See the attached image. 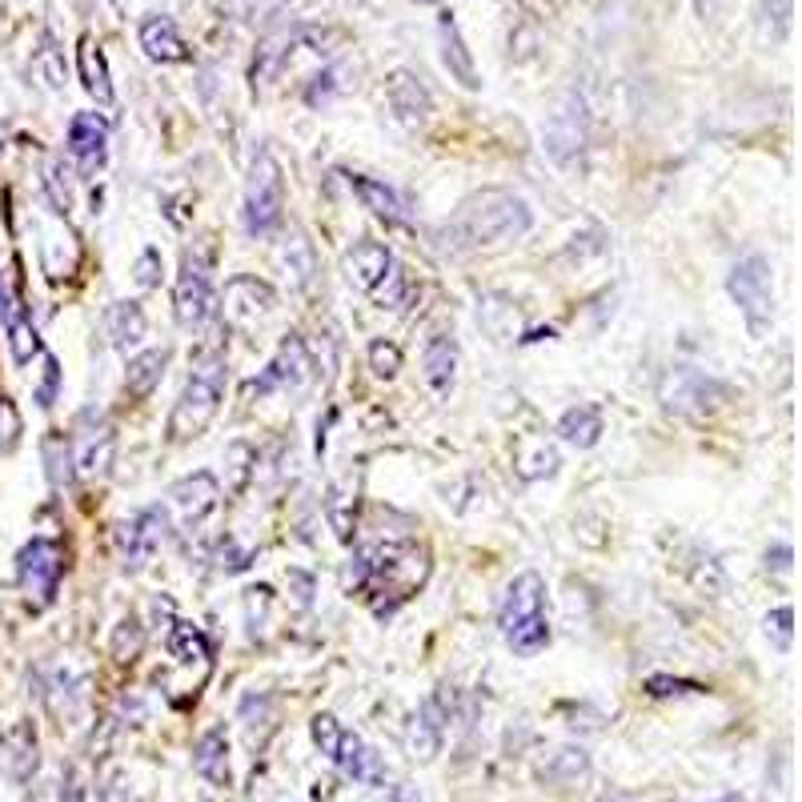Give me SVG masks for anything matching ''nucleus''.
<instances>
[{"instance_id": "12", "label": "nucleus", "mask_w": 802, "mask_h": 802, "mask_svg": "<svg viewBox=\"0 0 802 802\" xmlns=\"http://www.w3.org/2000/svg\"><path fill=\"white\" fill-rule=\"evenodd\" d=\"M165 534H169V518L160 514L157 506L141 510L133 518L121 526V554H124V566L129 570H141L148 566V558L157 554L160 542H165Z\"/></svg>"}, {"instance_id": "23", "label": "nucleus", "mask_w": 802, "mask_h": 802, "mask_svg": "<svg viewBox=\"0 0 802 802\" xmlns=\"http://www.w3.org/2000/svg\"><path fill=\"white\" fill-rule=\"evenodd\" d=\"M438 37H442V61L450 69V76L462 88H478L481 76H478V64H474V52L466 49L462 28H457V21L450 13H442V21H438Z\"/></svg>"}, {"instance_id": "48", "label": "nucleus", "mask_w": 802, "mask_h": 802, "mask_svg": "<svg viewBox=\"0 0 802 802\" xmlns=\"http://www.w3.org/2000/svg\"><path fill=\"white\" fill-rule=\"evenodd\" d=\"M309 730H313V742H318L321 754H334L337 742H342V730H346V727H342L334 715H318L313 722H309Z\"/></svg>"}, {"instance_id": "13", "label": "nucleus", "mask_w": 802, "mask_h": 802, "mask_svg": "<svg viewBox=\"0 0 802 802\" xmlns=\"http://www.w3.org/2000/svg\"><path fill=\"white\" fill-rule=\"evenodd\" d=\"M69 153H73L81 177H97L109 160V129L97 112H76L69 121Z\"/></svg>"}, {"instance_id": "33", "label": "nucleus", "mask_w": 802, "mask_h": 802, "mask_svg": "<svg viewBox=\"0 0 802 802\" xmlns=\"http://www.w3.org/2000/svg\"><path fill=\"white\" fill-rule=\"evenodd\" d=\"M193 766L210 782H225V775H229V742H225V730H205L201 734L197 746H193Z\"/></svg>"}, {"instance_id": "39", "label": "nucleus", "mask_w": 802, "mask_h": 802, "mask_svg": "<svg viewBox=\"0 0 802 802\" xmlns=\"http://www.w3.org/2000/svg\"><path fill=\"white\" fill-rule=\"evenodd\" d=\"M558 466H562V457H558L554 445H546V442H538V445H534V454H522L518 462H514V469H518L522 481L554 478Z\"/></svg>"}, {"instance_id": "41", "label": "nucleus", "mask_w": 802, "mask_h": 802, "mask_svg": "<svg viewBox=\"0 0 802 802\" xmlns=\"http://www.w3.org/2000/svg\"><path fill=\"white\" fill-rule=\"evenodd\" d=\"M354 506H358V498L349 494L346 486H334L330 498H325V514H330V526L337 530L342 542H349V530H354Z\"/></svg>"}, {"instance_id": "1", "label": "nucleus", "mask_w": 802, "mask_h": 802, "mask_svg": "<svg viewBox=\"0 0 802 802\" xmlns=\"http://www.w3.org/2000/svg\"><path fill=\"white\" fill-rule=\"evenodd\" d=\"M530 225H534V213L518 193H510V189H481V193H474V197H466L457 205L450 229L469 249H490L526 237Z\"/></svg>"}, {"instance_id": "6", "label": "nucleus", "mask_w": 802, "mask_h": 802, "mask_svg": "<svg viewBox=\"0 0 802 802\" xmlns=\"http://www.w3.org/2000/svg\"><path fill=\"white\" fill-rule=\"evenodd\" d=\"M727 385L710 378L703 370H691V366H679V370H670L658 385V397H662V406L670 414H679V418H691V421H703L710 418L722 402H727Z\"/></svg>"}, {"instance_id": "4", "label": "nucleus", "mask_w": 802, "mask_h": 802, "mask_svg": "<svg viewBox=\"0 0 802 802\" xmlns=\"http://www.w3.org/2000/svg\"><path fill=\"white\" fill-rule=\"evenodd\" d=\"M285 213V177L282 165L273 157L270 148L261 145L249 160V177H246V234L249 237H270L277 225H282Z\"/></svg>"}, {"instance_id": "21", "label": "nucleus", "mask_w": 802, "mask_h": 802, "mask_svg": "<svg viewBox=\"0 0 802 802\" xmlns=\"http://www.w3.org/2000/svg\"><path fill=\"white\" fill-rule=\"evenodd\" d=\"M136 37H141V49H145L148 61L177 64V61H185L189 57L185 40H181V33H177V25H173V16H165V13L145 16Z\"/></svg>"}, {"instance_id": "50", "label": "nucleus", "mask_w": 802, "mask_h": 802, "mask_svg": "<svg viewBox=\"0 0 802 802\" xmlns=\"http://www.w3.org/2000/svg\"><path fill=\"white\" fill-rule=\"evenodd\" d=\"M160 282V253L157 249H145L141 258H136V285L141 289H153Z\"/></svg>"}, {"instance_id": "34", "label": "nucleus", "mask_w": 802, "mask_h": 802, "mask_svg": "<svg viewBox=\"0 0 802 802\" xmlns=\"http://www.w3.org/2000/svg\"><path fill=\"white\" fill-rule=\"evenodd\" d=\"M4 330H9V349H13V361L16 366H28V361L40 354V337L33 330V321L25 318V309L16 306L9 318H4Z\"/></svg>"}, {"instance_id": "51", "label": "nucleus", "mask_w": 802, "mask_h": 802, "mask_svg": "<svg viewBox=\"0 0 802 802\" xmlns=\"http://www.w3.org/2000/svg\"><path fill=\"white\" fill-rule=\"evenodd\" d=\"M57 385H61V366H57V358H45V382H40V390H37L40 409H49L52 402H57Z\"/></svg>"}, {"instance_id": "52", "label": "nucleus", "mask_w": 802, "mask_h": 802, "mask_svg": "<svg viewBox=\"0 0 802 802\" xmlns=\"http://www.w3.org/2000/svg\"><path fill=\"white\" fill-rule=\"evenodd\" d=\"M790 562H794V550L787 542H775L766 550V570H775V574H790Z\"/></svg>"}, {"instance_id": "24", "label": "nucleus", "mask_w": 802, "mask_h": 802, "mask_svg": "<svg viewBox=\"0 0 802 802\" xmlns=\"http://www.w3.org/2000/svg\"><path fill=\"white\" fill-rule=\"evenodd\" d=\"M478 325L486 337H494V342H514L522 334V313L518 306L502 294H486L478 301Z\"/></svg>"}, {"instance_id": "44", "label": "nucleus", "mask_w": 802, "mask_h": 802, "mask_svg": "<svg viewBox=\"0 0 802 802\" xmlns=\"http://www.w3.org/2000/svg\"><path fill=\"white\" fill-rule=\"evenodd\" d=\"M69 165H64L61 157L49 165V177H45V185H49L52 201H57V213H69L73 210V181H69Z\"/></svg>"}, {"instance_id": "14", "label": "nucleus", "mask_w": 802, "mask_h": 802, "mask_svg": "<svg viewBox=\"0 0 802 802\" xmlns=\"http://www.w3.org/2000/svg\"><path fill=\"white\" fill-rule=\"evenodd\" d=\"M385 100H390L397 121L409 124V129L426 124L433 112L430 88H426V81L418 73H409V69H394V73L385 76Z\"/></svg>"}, {"instance_id": "38", "label": "nucleus", "mask_w": 802, "mask_h": 802, "mask_svg": "<svg viewBox=\"0 0 802 802\" xmlns=\"http://www.w3.org/2000/svg\"><path fill=\"white\" fill-rule=\"evenodd\" d=\"M169 655L177 662H205L210 658V642H205V634L197 626L173 622V630H169Z\"/></svg>"}, {"instance_id": "25", "label": "nucleus", "mask_w": 802, "mask_h": 802, "mask_svg": "<svg viewBox=\"0 0 802 802\" xmlns=\"http://www.w3.org/2000/svg\"><path fill=\"white\" fill-rule=\"evenodd\" d=\"M542 778L558 790H574L590 778V754L582 746H558L542 766Z\"/></svg>"}, {"instance_id": "17", "label": "nucleus", "mask_w": 802, "mask_h": 802, "mask_svg": "<svg viewBox=\"0 0 802 802\" xmlns=\"http://www.w3.org/2000/svg\"><path fill=\"white\" fill-rule=\"evenodd\" d=\"M542 606H546L542 574H534V570L518 574V578L506 586V598H502V610H498V626H502V634H510L514 626H522L526 618L542 614Z\"/></svg>"}, {"instance_id": "9", "label": "nucleus", "mask_w": 802, "mask_h": 802, "mask_svg": "<svg viewBox=\"0 0 802 802\" xmlns=\"http://www.w3.org/2000/svg\"><path fill=\"white\" fill-rule=\"evenodd\" d=\"M69 445H73V466H76L73 474H81V478H105L112 466V454H117V430L105 418L93 421V414H85L81 426H76V438Z\"/></svg>"}, {"instance_id": "35", "label": "nucleus", "mask_w": 802, "mask_h": 802, "mask_svg": "<svg viewBox=\"0 0 802 802\" xmlns=\"http://www.w3.org/2000/svg\"><path fill=\"white\" fill-rule=\"evenodd\" d=\"M686 574H691L694 590L710 594V598H722V594H727V586H730L722 562H718V558H710V554H703V550H694V554H691V562H686Z\"/></svg>"}, {"instance_id": "29", "label": "nucleus", "mask_w": 802, "mask_h": 802, "mask_svg": "<svg viewBox=\"0 0 802 802\" xmlns=\"http://www.w3.org/2000/svg\"><path fill=\"white\" fill-rule=\"evenodd\" d=\"M76 69H81V85H85L88 97H97L100 105H112V81H109V61L93 37L81 40L76 49Z\"/></svg>"}, {"instance_id": "53", "label": "nucleus", "mask_w": 802, "mask_h": 802, "mask_svg": "<svg viewBox=\"0 0 802 802\" xmlns=\"http://www.w3.org/2000/svg\"><path fill=\"white\" fill-rule=\"evenodd\" d=\"M378 802H421V794L409 782H394V787H385V794Z\"/></svg>"}, {"instance_id": "36", "label": "nucleus", "mask_w": 802, "mask_h": 802, "mask_svg": "<svg viewBox=\"0 0 802 802\" xmlns=\"http://www.w3.org/2000/svg\"><path fill=\"white\" fill-rule=\"evenodd\" d=\"M790 16H794V0H763L758 4V37L766 45H782L790 33Z\"/></svg>"}, {"instance_id": "55", "label": "nucleus", "mask_w": 802, "mask_h": 802, "mask_svg": "<svg viewBox=\"0 0 802 802\" xmlns=\"http://www.w3.org/2000/svg\"><path fill=\"white\" fill-rule=\"evenodd\" d=\"M694 4H698V13H710V4H715V0H694Z\"/></svg>"}, {"instance_id": "46", "label": "nucleus", "mask_w": 802, "mask_h": 802, "mask_svg": "<svg viewBox=\"0 0 802 802\" xmlns=\"http://www.w3.org/2000/svg\"><path fill=\"white\" fill-rule=\"evenodd\" d=\"M241 722H246L249 734H253L258 727H270L273 722V698L270 694H246V698H241Z\"/></svg>"}, {"instance_id": "54", "label": "nucleus", "mask_w": 802, "mask_h": 802, "mask_svg": "<svg viewBox=\"0 0 802 802\" xmlns=\"http://www.w3.org/2000/svg\"><path fill=\"white\" fill-rule=\"evenodd\" d=\"M598 802H634V799H626V794H602Z\"/></svg>"}, {"instance_id": "26", "label": "nucleus", "mask_w": 802, "mask_h": 802, "mask_svg": "<svg viewBox=\"0 0 802 802\" xmlns=\"http://www.w3.org/2000/svg\"><path fill=\"white\" fill-rule=\"evenodd\" d=\"M165 366H169V349H145V354H136L129 361V370H124V394L133 397V402H145L160 385V378H165Z\"/></svg>"}, {"instance_id": "57", "label": "nucleus", "mask_w": 802, "mask_h": 802, "mask_svg": "<svg viewBox=\"0 0 802 802\" xmlns=\"http://www.w3.org/2000/svg\"><path fill=\"white\" fill-rule=\"evenodd\" d=\"M0 402H4V397H0Z\"/></svg>"}, {"instance_id": "30", "label": "nucleus", "mask_w": 802, "mask_h": 802, "mask_svg": "<svg viewBox=\"0 0 802 802\" xmlns=\"http://www.w3.org/2000/svg\"><path fill=\"white\" fill-rule=\"evenodd\" d=\"M277 265H282V273L289 277V289H306V285L313 282V273H318L313 246H309L301 234L285 237L282 249H277Z\"/></svg>"}, {"instance_id": "31", "label": "nucleus", "mask_w": 802, "mask_h": 802, "mask_svg": "<svg viewBox=\"0 0 802 802\" xmlns=\"http://www.w3.org/2000/svg\"><path fill=\"white\" fill-rule=\"evenodd\" d=\"M421 370H426V382L438 390V394H445L450 385H454L457 378V342L454 337L438 334L426 346V358H421Z\"/></svg>"}, {"instance_id": "45", "label": "nucleus", "mask_w": 802, "mask_h": 802, "mask_svg": "<svg viewBox=\"0 0 802 802\" xmlns=\"http://www.w3.org/2000/svg\"><path fill=\"white\" fill-rule=\"evenodd\" d=\"M790 622H794V610H790V606H775V610L763 618L766 638H775V646L782 655L790 650V638H794V626H790Z\"/></svg>"}, {"instance_id": "15", "label": "nucleus", "mask_w": 802, "mask_h": 802, "mask_svg": "<svg viewBox=\"0 0 802 802\" xmlns=\"http://www.w3.org/2000/svg\"><path fill=\"white\" fill-rule=\"evenodd\" d=\"M169 498H173V506H177V514H181V522H185V530H197L201 522L217 510V502H222V486H217L213 474L201 469V474H189V478L173 481Z\"/></svg>"}, {"instance_id": "27", "label": "nucleus", "mask_w": 802, "mask_h": 802, "mask_svg": "<svg viewBox=\"0 0 802 802\" xmlns=\"http://www.w3.org/2000/svg\"><path fill=\"white\" fill-rule=\"evenodd\" d=\"M349 189L361 197V205L373 213V217H382V222L390 225H402L406 222V210H402V197H397L394 189L385 185V181H378V177H361L354 173L349 177Z\"/></svg>"}, {"instance_id": "16", "label": "nucleus", "mask_w": 802, "mask_h": 802, "mask_svg": "<svg viewBox=\"0 0 802 802\" xmlns=\"http://www.w3.org/2000/svg\"><path fill=\"white\" fill-rule=\"evenodd\" d=\"M277 306V294L270 285L258 282V277H234L225 285V318L234 325H253V321H265Z\"/></svg>"}, {"instance_id": "49", "label": "nucleus", "mask_w": 802, "mask_h": 802, "mask_svg": "<svg viewBox=\"0 0 802 802\" xmlns=\"http://www.w3.org/2000/svg\"><path fill=\"white\" fill-rule=\"evenodd\" d=\"M646 691L655 694V698H670V694H703V686H698V682L662 679V674H655V679L646 682Z\"/></svg>"}, {"instance_id": "20", "label": "nucleus", "mask_w": 802, "mask_h": 802, "mask_svg": "<svg viewBox=\"0 0 802 802\" xmlns=\"http://www.w3.org/2000/svg\"><path fill=\"white\" fill-rule=\"evenodd\" d=\"M40 754H37V730L33 722H16L13 730L0 734V770L13 778V782H25L37 770Z\"/></svg>"}, {"instance_id": "18", "label": "nucleus", "mask_w": 802, "mask_h": 802, "mask_svg": "<svg viewBox=\"0 0 802 802\" xmlns=\"http://www.w3.org/2000/svg\"><path fill=\"white\" fill-rule=\"evenodd\" d=\"M309 28L301 25H289V28H277V33H270V37L258 45V57H253V85H273L277 76L285 73V64H289V57H294V49L306 40Z\"/></svg>"}, {"instance_id": "8", "label": "nucleus", "mask_w": 802, "mask_h": 802, "mask_svg": "<svg viewBox=\"0 0 802 802\" xmlns=\"http://www.w3.org/2000/svg\"><path fill=\"white\" fill-rule=\"evenodd\" d=\"M61 574H64V550L52 538H33L16 554V582H21V590L37 606H49L57 598Z\"/></svg>"}, {"instance_id": "28", "label": "nucleus", "mask_w": 802, "mask_h": 802, "mask_svg": "<svg viewBox=\"0 0 802 802\" xmlns=\"http://www.w3.org/2000/svg\"><path fill=\"white\" fill-rule=\"evenodd\" d=\"M105 330L117 349H133L145 342V309L141 301H112L105 313Z\"/></svg>"}, {"instance_id": "19", "label": "nucleus", "mask_w": 802, "mask_h": 802, "mask_svg": "<svg viewBox=\"0 0 802 802\" xmlns=\"http://www.w3.org/2000/svg\"><path fill=\"white\" fill-rule=\"evenodd\" d=\"M390 270H394V258L382 241H354V249L346 253V282L358 294H373Z\"/></svg>"}, {"instance_id": "5", "label": "nucleus", "mask_w": 802, "mask_h": 802, "mask_svg": "<svg viewBox=\"0 0 802 802\" xmlns=\"http://www.w3.org/2000/svg\"><path fill=\"white\" fill-rule=\"evenodd\" d=\"M542 145H546V157L554 160V165H562V169L582 160V153L590 145V112H586V100L578 93L554 97L542 124Z\"/></svg>"}, {"instance_id": "37", "label": "nucleus", "mask_w": 802, "mask_h": 802, "mask_svg": "<svg viewBox=\"0 0 802 802\" xmlns=\"http://www.w3.org/2000/svg\"><path fill=\"white\" fill-rule=\"evenodd\" d=\"M506 642H510V650H514V655H522V658L538 655V650H546V646H550V622H546V614L526 618L522 626L510 630Z\"/></svg>"}, {"instance_id": "22", "label": "nucleus", "mask_w": 802, "mask_h": 802, "mask_svg": "<svg viewBox=\"0 0 802 802\" xmlns=\"http://www.w3.org/2000/svg\"><path fill=\"white\" fill-rule=\"evenodd\" d=\"M330 758H334L337 770H342L346 778H354V782H370V787L385 782L382 758H378V754H373L358 734H349V730H342V742H337V751L330 754Z\"/></svg>"}, {"instance_id": "11", "label": "nucleus", "mask_w": 802, "mask_h": 802, "mask_svg": "<svg viewBox=\"0 0 802 802\" xmlns=\"http://www.w3.org/2000/svg\"><path fill=\"white\" fill-rule=\"evenodd\" d=\"M450 710H454V698H445V686H438V691H433L430 698L421 703V710L414 715V722H409V734H406V746H409V754H414V758L430 763L433 754L442 751Z\"/></svg>"}, {"instance_id": "3", "label": "nucleus", "mask_w": 802, "mask_h": 802, "mask_svg": "<svg viewBox=\"0 0 802 802\" xmlns=\"http://www.w3.org/2000/svg\"><path fill=\"white\" fill-rule=\"evenodd\" d=\"M727 294L734 297L751 337L770 334V325H775V277H770V261L763 253H746L742 261H734V270L727 273Z\"/></svg>"}, {"instance_id": "56", "label": "nucleus", "mask_w": 802, "mask_h": 802, "mask_svg": "<svg viewBox=\"0 0 802 802\" xmlns=\"http://www.w3.org/2000/svg\"><path fill=\"white\" fill-rule=\"evenodd\" d=\"M722 802H734V799H722Z\"/></svg>"}, {"instance_id": "43", "label": "nucleus", "mask_w": 802, "mask_h": 802, "mask_svg": "<svg viewBox=\"0 0 802 802\" xmlns=\"http://www.w3.org/2000/svg\"><path fill=\"white\" fill-rule=\"evenodd\" d=\"M33 69L45 76V85H49V88H64V76H69V69H64V57L57 52V45H52V40H45V45L37 49V61H33Z\"/></svg>"}, {"instance_id": "32", "label": "nucleus", "mask_w": 802, "mask_h": 802, "mask_svg": "<svg viewBox=\"0 0 802 802\" xmlns=\"http://www.w3.org/2000/svg\"><path fill=\"white\" fill-rule=\"evenodd\" d=\"M558 433H562V442L574 445V450H590V445H598V438H602V409L598 406L566 409L562 421H558Z\"/></svg>"}, {"instance_id": "7", "label": "nucleus", "mask_w": 802, "mask_h": 802, "mask_svg": "<svg viewBox=\"0 0 802 802\" xmlns=\"http://www.w3.org/2000/svg\"><path fill=\"white\" fill-rule=\"evenodd\" d=\"M173 313L181 330H201L213 313V270L205 253L189 249L181 258V273H177V294H173Z\"/></svg>"}, {"instance_id": "42", "label": "nucleus", "mask_w": 802, "mask_h": 802, "mask_svg": "<svg viewBox=\"0 0 802 802\" xmlns=\"http://www.w3.org/2000/svg\"><path fill=\"white\" fill-rule=\"evenodd\" d=\"M45 462H49L52 486H61V481L73 478V445H69V438H61V433L45 438Z\"/></svg>"}, {"instance_id": "47", "label": "nucleus", "mask_w": 802, "mask_h": 802, "mask_svg": "<svg viewBox=\"0 0 802 802\" xmlns=\"http://www.w3.org/2000/svg\"><path fill=\"white\" fill-rule=\"evenodd\" d=\"M370 370L390 382V378L402 370V349H397L394 342H373L370 346Z\"/></svg>"}, {"instance_id": "10", "label": "nucleus", "mask_w": 802, "mask_h": 802, "mask_svg": "<svg viewBox=\"0 0 802 802\" xmlns=\"http://www.w3.org/2000/svg\"><path fill=\"white\" fill-rule=\"evenodd\" d=\"M313 378V358H309V349L301 337H289L282 342L277 349V358L265 366L258 382H249V397H265L273 390H301V385Z\"/></svg>"}, {"instance_id": "40", "label": "nucleus", "mask_w": 802, "mask_h": 802, "mask_svg": "<svg viewBox=\"0 0 802 802\" xmlns=\"http://www.w3.org/2000/svg\"><path fill=\"white\" fill-rule=\"evenodd\" d=\"M141 646H145V626H141L133 614L121 618V622H117V630H112L109 655L117 658V662H133V658L141 655Z\"/></svg>"}, {"instance_id": "2", "label": "nucleus", "mask_w": 802, "mask_h": 802, "mask_svg": "<svg viewBox=\"0 0 802 802\" xmlns=\"http://www.w3.org/2000/svg\"><path fill=\"white\" fill-rule=\"evenodd\" d=\"M222 397H225V358L222 354H210V358H201L193 366L185 390H181L173 414H169V442L185 445L193 438H201V433L210 430V421L217 418Z\"/></svg>"}]
</instances>
